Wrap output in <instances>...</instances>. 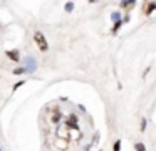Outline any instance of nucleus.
Wrapping results in <instances>:
<instances>
[{"label": "nucleus", "instance_id": "obj_1", "mask_svg": "<svg viewBox=\"0 0 156 151\" xmlns=\"http://www.w3.org/2000/svg\"><path fill=\"white\" fill-rule=\"evenodd\" d=\"M34 42H35V45L39 47V50L41 52H47V49H49V44H47V39H45V35L42 32H34Z\"/></svg>", "mask_w": 156, "mask_h": 151}, {"label": "nucleus", "instance_id": "obj_2", "mask_svg": "<svg viewBox=\"0 0 156 151\" xmlns=\"http://www.w3.org/2000/svg\"><path fill=\"white\" fill-rule=\"evenodd\" d=\"M25 72H35L37 70V67H39V64H37V59H34V57H27L25 59Z\"/></svg>", "mask_w": 156, "mask_h": 151}, {"label": "nucleus", "instance_id": "obj_3", "mask_svg": "<svg viewBox=\"0 0 156 151\" xmlns=\"http://www.w3.org/2000/svg\"><path fill=\"white\" fill-rule=\"evenodd\" d=\"M5 56H7L10 60H14V62H19V60H20V52H19L17 49L7 50V52H5Z\"/></svg>", "mask_w": 156, "mask_h": 151}, {"label": "nucleus", "instance_id": "obj_4", "mask_svg": "<svg viewBox=\"0 0 156 151\" xmlns=\"http://www.w3.org/2000/svg\"><path fill=\"white\" fill-rule=\"evenodd\" d=\"M124 22H129V17H128V15H126V17H122V19L119 20V22H114V27H112V30H111V32H112V34H116V32L119 30V27H121Z\"/></svg>", "mask_w": 156, "mask_h": 151}, {"label": "nucleus", "instance_id": "obj_5", "mask_svg": "<svg viewBox=\"0 0 156 151\" xmlns=\"http://www.w3.org/2000/svg\"><path fill=\"white\" fill-rule=\"evenodd\" d=\"M134 3H136V0H121L119 7H121V9H131Z\"/></svg>", "mask_w": 156, "mask_h": 151}, {"label": "nucleus", "instance_id": "obj_6", "mask_svg": "<svg viewBox=\"0 0 156 151\" xmlns=\"http://www.w3.org/2000/svg\"><path fill=\"white\" fill-rule=\"evenodd\" d=\"M146 5H148V7L144 9V13H146V15H151L153 10H156V2H153V3H146Z\"/></svg>", "mask_w": 156, "mask_h": 151}, {"label": "nucleus", "instance_id": "obj_7", "mask_svg": "<svg viewBox=\"0 0 156 151\" xmlns=\"http://www.w3.org/2000/svg\"><path fill=\"white\" fill-rule=\"evenodd\" d=\"M12 74H15V76H22V74H25V67H17V69H14Z\"/></svg>", "mask_w": 156, "mask_h": 151}, {"label": "nucleus", "instance_id": "obj_8", "mask_svg": "<svg viewBox=\"0 0 156 151\" xmlns=\"http://www.w3.org/2000/svg\"><path fill=\"white\" fill-rule=\"evenodd\" d=\"M111 19H112V22H119V20H121V13H119V12H112Z\"/></svg>", "mask_w": 156, "mask_h": 151}, {"label": "nucleus", "instance_id": "obj_9", "mask_svg": "<svg viewBox=\"0 0 156 151\" xmlns=\"http://www.w3.org/2000/svg\"><path fill=\"white\" fill-rule=\"evenodd\" d=\"M134 149H136V151H146V146H144L143 143H136V144H134Z\"/></svg>", "mask_w": 156, "mask_h": 151}, {"label": "nucleus", "instance_id": "obj_10", "mask_svg": "<svg viewBox=\"0 0 156 151\" xmlns=\"http://www.w3.org/2000/svg\"><path fill=\"white\" fill-rule=\"evenodd\" d=\"M64 9H66V12H72V10H74V3H72V2H67Z\"/></svg>", "mask_w": 156, "mask_h": 151}, {"label": "nucleus", "instance_id": "obj_11", "mask_svg": "<svg viewBox=\"0 0 156 151\" xmlns=\"http://www.w3.org/2000/svg\"><path fill=\"white\" fill-rule=\"evenodd\" d=\"M61 117H62L61 111H59V113H57V111H55V114H54V116H52V121H54V123H57V121H61Z\"/></svg>", "mask_w": 156, "mask_h": 151}, {"label": "nucleus", "instance_id": "obj_12", "mask_svg": "<svg viewBox=\"0 0 156 151\" xmlns=\"http://www.w3.org/2000/svg\"><path fill=\"white\" fill-rule=\"evenodd\" d=\"M112 149L114 151H121V141H114V146H112Z\"/></svg>", "mask_w": 156, "mask_h": 151}, {"label": "nucleus", "instance_id": "obj_13", "mask_svg": "<svg viewBox=\"0 0 156 151\" xmlns=\"http://www.w3.org/2000/svg\"><path fill=\"white\" fill-rule=\"evenodd\" d=\"M139 129H141V131H144V129H146V119H144V117L141 119V128H139Z\"/></svg>", "mask_w": 156, "mask_h": 151}, {"label": "nucleus", "instance_id": "obj_14", "mask_svg": "<svg viewBox=\"0 0 156 151\" xmlns=\"http://www.w3.org/2000/svg\"><path fill=\"white\" fill-rule=\"evenodd\" d=\"M0 151H2V148H0Z\"/></svg>", "mask_w": 156, "mask_h": 151}]
</instances>
